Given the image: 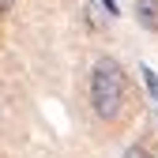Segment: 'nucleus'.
Listing matches in <instances>:
<instances>
[{
    "label": "nucleus",
    "mask_w": 158,
    "mask_h": 158,
    "mask_svg": "<svg viewBox=\"0 0 158 158\" xmlns=\"http://www.w3.org/2000/svg\"><path fill=\"white\" fill-rule=\"evenodd\" d=\"M124 102H128V75L124 68L113 60V56H98L94 68H90V109L98 121H121L124 113Z\"/></svg>",
    "instance_id": "1"
},
{
    "label": "nucleus",
    "mask_w": 158,
    "mask_h": 158,
    "mask_svg": "<svg viewBox=\"0 0 158 158\" xmlns=\"http://www.w3.org/2000/svg\"><path fill=\"white\" fill-rule=\"evenodd\" d=\"M11 8H15V0H0V15H8Z\"/></svg>",
    "instance_id": "6"
},
{
    "label": "nucleus",
    "mask_w": 158,
    "mask_h": 158,
    "mask_svg": "<svg viewBox=\"0 0 158 158\" xmlns=\"http://www.w3.org/2000/svg\"><path fill=\"white\" fill-rule=\"evenodd\" d=\"M124 158H151V154H147L143 147H128V151H124Z\"/></svg>",
    "instance_id": "5"
},
{
    "label": "nucleus",
    "mask_w": 158,
    "mask_h": 158,
    "mask_svg": "<svg viewBox=\"0 0 158 158\" xmlns=\"http://www.w3.org/2000/svg\"><path fill=\"white\" fill-rule=\"evenodd\" d=\"M102 4H106V11H109V15H117V4H113V0H102Z\"/></svg>",
    "instance_id": "7"
},
{
    "label": "nucleus",
    "mask_w": 158,
    "mask_h": 158,
    "mask_svg": "<svg viewBox=\"0 0 158 158\" xmlns=\"http://www.w3.org/2000/svg\"><path fill=\"white\" fill-rule=\"evenodd\" d=\"M135 23L151 34H158V0H135Z\"/></svg>",
    "instance_id": "2"
},
{
    "label": "nucleus",
    "mask_w": 158,
    "mask_h": 158,
    "mask_svg": "<svg viewBox=\"0 0 158 158\" xmlns=\"http://www.w3.org/2000/svg\"><path fill=\"white\" fill-rule=\"evenodd\" d=\"M143 79H147V90H151V94L158 98V75H154L151 68H143Z\"/></svg>",
    "instance_id": "4"
},
{
    "label": "nucleus",
    "mask_w": 158,
    "mask_h": 158,
    "mask_svg": "<svg viewBox=\"0 0 158 158\" xmlns=\"http://www.w3.org/2000/svg\"><path fill=\"white\" fill-rule=\"evenodd\" d=\"M83 23H87V27H90V30H102V27H106V23H102V15H98V11H94V8H90V4H87V8H83Z\"/></svg>",
    "instance_id": "3"
}]
</instances>
